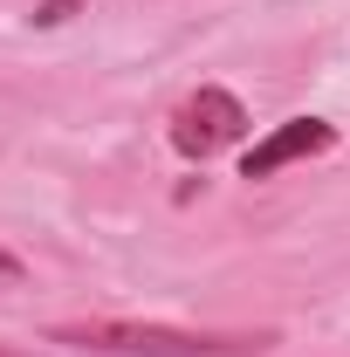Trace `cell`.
<instances>
[{
  "instance_id": "obj_1",
  "label": "cell",
  "mask_w": 350,
  "mask_h": 357,
  "mask_svg": "<svg viewBox=\"0 0 350 357\" xmlns=\"http://www.w3.org/2000/svg\"><path fill=\"white\" fill-rule=\"evenodd\" d=\"M48 344H69L83 357H268L275 351V330H172V323H117V316H96V323H55Z\"/></svg>"
},
{
  "instance_id": "obj_2",
  "label": "cell",
  "mask_w": 350,
  "mask_h": 357,
  "mask_svg": "<svg viewBox=\"0 0 350 357\" xmlns=\"http://www.w3.org/2000/svg\"><path fill=\"white\" fill-rule=\"evenodd\" d=\"M241 137H248V103L234 89H192L172 110V144L185 158H213V151L241 144Z\"/></svg>"
},
{
  "instance_id": "obj_3",
  "label": "cell",
  "mask_w": 350,
  "mask_h": 357,
  "mask_svg": "<svg viewBox=\"0 0 350 357\" xmlns=\"http://www.w3.org/2000/svg\"><path fill=\"white\" fill-rule=\"evenodd\" d=\"M330 144H337V124H323V117H289V124H275V131L241 158V178H275L282 165L316 158V151H330Z\"/></svg>"
},
{
  "instance_id": "obj_4",
  "label": "cell",
  "mask_w": 350,
  "mask_h": 357,
  "mask_svg": "<svg viewBox=\"0 0 350 357\" xmlns=\"http://www.w3.org/2000/svg\"><path fill=\"white\" fill-rule=\"evenodd\" d=\"M76 7H83V0H42V7H35V28H62Z\"/></svg>"
},
{
  "instance_id": "obj_5",
  "label": "cell",
  "mask_w": 350,
  "mask_h": 357,
  "mask_svg": "<svg viewBox=\"0 0 350 357\" xmlns=\"http://www.w3.org/2000/svg\"><path fill=\"white\" fill-rule=\"evenodd\" d=\"M21 275H28V268H21L14 255H7V248H0V282H21Z\"/></svg>"
},
{
  "instance_id": "obj_6",
  "label": "cell",
  "mask_w": 350,
  "mask_h": 357,
  "mask_svg": "<svg viewBox=\"0 0 350 357\" xmlns=\"http://www.w3.org/2000/svg\"><path fill=\"white\" fill-rule=\"evenodd\" d=\"M0 357H35V351H21V344H0Z\"/></svg>"
}]
</instances>
